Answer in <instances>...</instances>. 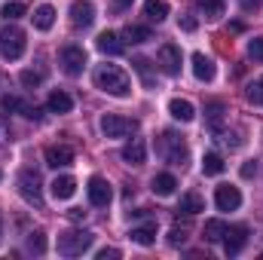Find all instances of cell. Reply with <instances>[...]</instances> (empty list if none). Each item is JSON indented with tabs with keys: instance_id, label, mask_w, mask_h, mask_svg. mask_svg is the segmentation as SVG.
I'll use <instances>...</instances> for the list:
<instances>
[{
	"instance_id": "cell-36",
	"label": "cell",
	"mask_w": 263,
	"mask_h": 260,
	"mask_svg": "<svg viewBox=\"0 0 263 260\" xmlns=\"http://www.w3.org/2000/svg\"><path fill=\"white\" fill-rule=\"evenodd\" d=\"M40 83H43V73L40 70H22V86L31 89V86H40Z\"/></svg>"
},
{
	"instance_id": "cell-17",
	"label": "cell",
	"mask_w": 263,
	"mask_h": 260,
	"mask_svg": "<svg viewBox=\"0 0 263 260\" xmlns=\"http://www.w3.org/2000/svg\"><path fill=\"white\" fill-rule=\"evenodd\" d=\"M123 49H126V43L120 40V34H114V31L98 34V52H104V55H120Z\"/></svg>"
},
{
	"instance_id": "cell-27",
	"label": "cell",
	"mask_w": 263,
	"mask_h": 260,
	"mask_svg": "<svg viewBox=\"0 0 263 260\" xmlns=\"http://www.w3.org/2000/svg\"><path fill=\"white\" fill-rule=\"evenodd\" d=\"M132 67L138 70V77H141V83H144L147 89H153V86H156V77H153V67H150V62H147V59H135V62H132Z\"/></svg>"
},
{
	"instance_id": "cell-40",
	"label": "cell",
	"mask_w": 263,
	"mask_h": 260,
	"mask_svg": "<svg viewBox=\"0 0 263 260\" xmlns=\"http://www.w3.org/2000/svg\"><path fill=\"white\" fill-rule=\"evenodd\" d=\"M117 257H120L117 248H101V251H98V260H117Z\"/></svg>"
},
{
	"instance_id": "cell-38",
	"label": "cell",
	"mask_w": 263,
	"mask_h": 260,
	"mask_svg": "<svg viewBox=\"0 0 263 260\" xmlns=\"http://www.w3.org/2000/svg\"><path fill=\"white\" fill-rule=\"evenodd\" d=\"M178 25H181V28H184L187 34H193V31L199 28V22L193 18V15H181V22H178Z\"/></svg>"
},
{
	"instance_id": "cell-15",
	"label": "cell",
	"mask_w": 263,
	"mask_h": 260,
	"mask_svg": "<svg viewBox=\"0 0 263 260\" xmlns=\"http://www.w3.org/2000/svg\"><path fill=\"white\" fill-rule=\"evenodd\" d=\"M193 77H196L199 83H211L214 80V62L205 55V52H193Z\"/></svg>"
},
{
	"instance_id": "cell-11",
	"label": "cell",
	"mask_w": 263,
	"mask_h": 260,
	"mask_svg": "<svg viewBox=\"0 0 263 260\" xmlns=\"http://www.w3.org/2000/svg\"><path fill=\"white\" fill-rule=\"evenodd\" d=\"M95 22V6L92 0H73L70 3V25L80 31V28H89Z\"/></svg>"
},
{
	"instance_id": "cell-7",
	"label": "cell",
	"mask_w": 263,
	"mask_h": 260,
	"mask_svg": "<svg viewBox=\"0 0 263 260\" xmlns=\"http://www.w3.org/2000/svg\"><path fill=\"white\" fill-rule=\"evenodd\" d=\"M101 132L107 138H126L132 132H138V120H126V117H117V114H104L101 117Z\"/></svg>"
},
{
	"instance_id": "cell-14",
	"label": "cell",
	"mask_w": 263,
	"mask_h": 260,
	"mask_svg": "<svg viewBox=\"0 0 263 260\" xmlns=\"http://www.w3.org/2000/svg\"><path fill=\"white\" fill-rule=\"evenodd\" d=\"M123 162H129V165H144V159H147V144L141 141V138H132L129 144L123 147Z\"/></svg>"
},
{
	"instance_id": "cell-16",
	"label": "cell",
	"mask_w": 263,
	"mask_h": 260,
	"mask_svg": "<svg viewBox=\"0 0 263 260\" xmlns=\"http://www.w3.org/2000/svg\"><path fill=\"white\" fill-rule=\"evenodd\" d=\"M129 239L135 242V245H153L156 242V220H147L144 227H132L129 230Z\"/></svg>"
},
{
	"instance_id": "cell-39",
	"label": "cell",
	"mask_w": 263,
	"mask_h": 260,
	"mask_svg": "<svg viewBox=\"0 0 263 260\" xmlns=\"http://www.w3.org/2000/svg\"><path fill=\"white\" fill-rule=\"evenodd\" d=\"M254 175H257V159H248L242 165V178H254Z\"/></svg>"
},
{
	"instance_id": "cell-31",
	"label": "cell",
	"mask_w": 263,
	"mask_h": 260,
	"mask_svg": "<svg viewBox=\"0 0 263 260\" xmlns=\"http://www.w3.org/2000/svg\"><path fill=\"white\" fill-rule=\"evenodd\" d=\"M196 6L208 15V18H217L223 15V0H196Z\"/></svg>"
},
{
	"instance_id": "cell-28",
	"label": "cell",
	"mask_w": 263,
	"mask_h": 260,
	"mask_svg": "<svg viewBox=\"0 0 263 260\" xmlns=\"http://www.w3.org/2000/svg\"><path fill=\"white\" fill-rule=\"evenodd\" d=\"M214 141L220 147H227V150H239L242 147V138L236 132H227V129H214Z\"/></svg>"
},
{
	"instance_id": "cell-10",
	"label": "cell",
	"mask_w": 263,
	"mask_h": 260,
	"mask_svg": "<svg viewBox=\"0 0 263 260\" xmlns=\"http://www.w3.org/2000/svg\"><path fill=\"white\" fill-rule=\"evenodd\" d=\"M223 251L230 254V257H236L245 245H248V227H227V233H223Z\"/></svg>"
},
{
	"instance_id": "cell-13",
	"label": "cell",
	"mask_w": 263,
	"mask_h": 260,
	"mask_svg": "<svg viewBox=\"0 0 263 260\" xmlns=\"http://www.w3.org/2000/svg\"><path fill=\"white\" fill-rule=\"evenodd\" d=\"M73 162V150L65 147V144H52V147H46V165H52V169H65Z\"/></svg>"
},
{
	"instance_id": "cell-41",
	"label": "cell",
	"mask_w": 263,
	"mask_h": 260,
	"mask_svg": "<svg viewBox=\"0 0 263 260\" xmlns=\"http://www.w3.org/2000/svg\"><path fill=\"white\" fill-rule=\"evenodd\" d=\"M260 3H263V0H242V9H245V12H257V9H260Z\"/></svg>"
},
{
	"instance_id": "cell-5",
	"label": "cell",
	"mask_w": 263,
	"mask_h": 260,
	"mask_svg": "<svg viewBox=\"0 0 263 260\" xmlns=\"http://www.w3.org/2000/svg\"><path fill=\"white\" fill-rule=\"evenodd\" d=\"M18 193L25 196L31 205H37V208H43V190H40V175L34 172V169H25L22 175H18Z\"/></svg>"
},
{
	"instance_id": "cell-44",
	"label": "cell",
	"mask_w": 263,
	"mask_h": 260,
	"mask_svg": "<svg viewBox=\"0 0 263 260\" xmlns=\"http://www.w3.org/2000/svg\"><path fill=\"white\" fill-rule=\"evenodd\" d=\"M0 236H3V217H0Z\"/></svg>"
},
{
	"instance_id": "cell-3",
	"label": "cell",
	"mask_w": 263,
	"mask_h": 260,
	"mask_svg": "<svg viewBox=\"0 0 263 260\" xmlns=\"http://www.w3.org/2000/svg\"><path fill=\"white\" fill-rule=\"evenodd\" d=\"M92 242H95V233H89V230H67L59 236V254H65V257H80L83 251H89L92 248Z\"/></svg>"
},
{
	"instance_id": "cell-9",
	"label": "cell",
	"mask_w": 263,
	"mask_h": 260,
	"mask_svg": "<svg viewBox=\"0 0 263 260\" xmlns=\"http://www.w3.org/2000/svg\"><path fill=\"white\" fill-rule=\"evenodd\" d=\"M86 190H89V202H92V205H98V208H107V205H110V199H114L110 184H107L101 175H92Z\"/></svg>"
},
{
	"instance_id": "cell-34",
	"label": "cell",
	"mask_w": 263,
	"mask_h": 260,
	"mask_svg": "<svg viewBox=\"0 0 263 260\" xmlns=\"http://www.w3.org/2000/svg\"><path fill=\"white\" fill-rule=\"evenodd\" d=\"M18 15H25V3H18V0H12V3H3V18H6V22L18 18Z\"/></svg>"
},
{
	"instance_id": "cell-25",
	"label": "cell",
	"mask_w": 263,
	"mask_h": 260,
	"mask_svg": "<svg viewBox=\"0 0 263 260\" xmlns=\"http://www.w3.org/2000/svg\"><path fill=\"white\" fill-rule=\"evenodd\" d=\"M144 15L159 25V22H165V15H168V3H165V0H147V3H144Z\"/></svg>"
},
{
	"instance_id": "cell-26",
	"label": "cell",
	"mask_w": 263,
	"mask_h": 260,
	"mask_svg": "<svg viewBox=\"0 0 263 260\" xmlns=\"http://www.w3.org/2000/svg\"><path fill=\"white\" fill-rule=\"evenodd\" d=\"M150 187H153L156 196H172L175 190H178V181H175V175H156Z\"/></svg>"
},
{
	"instance_id": "cell-43",
	"label": "cell",
	"mask_w": 263,
	"mask_h": 260,
	"mask_svg": "<svg viewBox=\"0 0 263 260\" xmlns=\"http://www.w3.org/2000/svg\"><path fill=\"white\" fill-rule=\"evenodd\" d=\"M114 3H117V9H126V6H129L132 0H114Z\"/></svg>"
},
{
	"instance_id": "cell-24",
	"label": "cell",
	"mask_w": 263,
	"mask_h": 260,
	"mask_svg": "<svg viewBox=\"0 0 263 260\" xmlns=\"http://www.w3.org/2000/svg\"><path fill=\"white\" fill-rule=\"evenodd\" d=\"M178 211L187 214V217H193V214H199V211H205V202H202V196L199 193H187V196H181Z\"/></svg>"
},
{
	"instance_id": "cell-2",
	"label": "cell",
	"mask_w": 263,
	"mask_h": 260,
	"mask_svg": "<svg viewBox=\"0 0 263 260\" xmlns=\"http://www.w3.org/2000/svg\"><path fill=\"white\" fill-rule=\"evenodd\" d=\"M156 153L165 159V162H172V165H187V159H190V147H187V141H184V135H178V132H162L159 138H156Z\"/></svg>"
},
{
	"instance_id": "cell-8",
	"label": "cell",
	"mask_w": 263,
	"mask_h": 260,
	"mask_svg": "<svg viewBox=\"0 0 263 260\" xmlns=\"http://www.w3.org/2000/svg\"><path fill=\"white\" fill-rule=\"evenodd\" d=\"M156 62H159V70H162V73L178 77V73H181V49H178L175 43H165V46H159Z\"/></svg>"
},
{
	"instance_id": "cell-37",
	"label": "cell",
	"mask_w": 263,
	"mask_h": 260,
	"mask_svg": "<svg viewBox=\"0 0 263 260\" xmlns=\"http://www.w3.org/2000/svg\"><path fill=\"white\" fill-rule=\"evenodd\" d=\"M184 242H187V227H172L168 245H184Z\"/></svg>"
},
{
	"instance_id": "cell-30",
	"label": "cell",
	"mask_w": 263,
	"mask_h": 260,
	"mask_svg": "<svg viewBox=\"0 0 263 260\" xmlns=\"http://www.w3.org/2000/svg\"><path fill=\"white\" fill-rule=\"evenodd\" d=\"M223 233H227V224H223V220H208V224H205V239H208V242H220Z\"/></svg>"
},
{
	"instance_id": "cell-23",
	"label": "cell",
	"mask_w": 263,
	"mask_h": 260,
	"mask_svg": "<svg viewBox=\"0 0 263 260\" xmlns=\"http://www.w3.org/2000/svg\"><path fill=\"white\" fill-rule=\"evenodd\" d=\"M52 22H55V9H52L49 3H43V6L34 9V28H37V31H49Z\"/></svg>"
},
{
	"instance_id": "cell-20",
	"label": "cell",
	"mask_w": 263,
	"mask_h": 260,
	"mask_svg": "<svg viewBox=\"0 0 263 260\" xmlns=\"http://www.w3.org/2000/svg\"><path fill=\"white\" fill-rule=\"evenodd\" d=\"M49 190L55 199H70V196L77 193V181L70 178V175H62V178H55L52 184H49Z\"/></svg>"
},
{
	"instance_id": "cell-12",
	"label": "cell",
	"mask_w": 263,
	"mask_h": 260,
	"mask_svg": "<svg viewBox=\"0 0 263 260\" xmlns=\"http://www.w3.org/2000/svg\"><path fill=\"white\" fill-rule=\"evenodd\" d=\"M214 202H217V208H220V211H236V208L242 205V193H239V187L220 184V187H217V193H214Z\"/></svg>"
},
{
	"instance_id": "cell-21",
	"label": "cell",
	"mask_w": 263,
	"mask_h": 260,
	"mask_svg": "<svg viewBox=\"0 0 263 260\" xmlns=\"http://www.w3.org/2000/svg\"><path fill=\"white\" fill-rule=\"evenodd\" d=\"M223 169H227V162H223L220 153H205V156H202V175L217 178V175H223Z\"/></svg>"
},
{
	"instance_id": "cell-45",
	"label": "cell",
	"mask_w": 263,
	"mask_h": 260,
	"mask_svg": "<svg viewBox=\"0 0 263 260\" xmlns=\"http://www.w3.org/2000/svg\"><path fill=\"white\" fill-rule=\"evenodd\" d=\"M0 178H3V172H0Z\"/></svg>"
},
{
	"instance_id": "cell-19",
	"label": "cell",
	"mask_w": 263,
	"mask_h": 260,
	"mask_svg": "<svg viewBox=\"0 0 263 260\" xmlns=\"http://www.w3.org/2000/svg\"><path fill=\"white\" fill-rule=\"evenodd\" d=\"M46 107H49L52 114H70V110H73V98H70L67 92H62V89H55V92L49 95Z\"/></svg>"
},
{
	"instance_id": "cell-1",
	"label": "cell",
	"mask_w": 263,
	"mask_h": 260,
	"mask_svg": "<svg viewBox=\"0 0 263 260\" xmlns=\"http://www.w3.org/2000/svg\"><path fill=\"white\" fill-rule=\"evenodd\" d=\"M95 86H98L101 92L114 95V98H126V95L132 92L129 73H126L123 67H117V65H98L95 67Z\"/></svg>"
},
{
	"instance_id": "cell-29",
	"label": "cell",
	"mask_w": 263,
	"mask_h": 260,
	"mask_svg": "<svg viewBox=\"0 0 263 260\" xmlns=\"http://www.w3.org/2000/svg\"><path fill=\"white\" fill-rule=\"evenodd\" d=\"M123 37H126V43H147L153 34H150V28H144V25H129Z\"/></svg>"
},
{
	"instance_id": "cell-32",
	"label": "cell",
	"mask_w": 263,
	"mask_h": 260,
	"mask_svg": "<svg viewBox=\"0 0 263 260\" xmlns=\"http://www.w3.org/2000/svg\"><path fill=\"white\" fill-rule=\"evenodd\" d=\"M245 98H248L251 104H263V77H260V80H254V83H248Z\"/></svg>"
},
{
	"instance_id": "cell-6",
	"label": "cell",
	"mask_w": 263,
	"mask_h": 260,
	"mask_svg": "<svg viewBox=\"0 0 263 260\" xmlns=\"http://www.w3.org/2000/svg\"><path fill=\"white\" fill-rule=\"evenodd\" d=\"M59 65L67 77H80L86 70V49L83 46H65L59 52Z\"/></svg>"
},
{
	"instance_id": "cell-35",
	"label": "cell",
	"mask_w": 263,
	"mask_h": 260,
	"mask_svg": "<svg viewBox=\"0 0 263 260\" xmlns=\"http://www.w3.org/2000/svg\"><path fill=\"white\" fill-rule=\"evenodd\" d=\"M248 59L251 62H263V37H254L248 43Z\"/></svg>"
},
{
	"instance_id": "cell-33",
	"label": "cell",
	"mask_w": 263,
	"mask_h": 260,
	"mask_svg": "<svg viewBox=\"0 0 263 260\" xmlns=\"http://www.w3.org/2000/svg\"><path fill=\"white\" fill-rule=\"evenodd\" d=\"M28 251H34V254H43V251H46V236H43L40 230L28 236Z\"/></svg>"
},
{
	"instance_id": "cell-22",
	"label": "cell",
	"mask_w": 263,
	"mask_h": 260,
	"mask_svg": "<svg viewBox=\"0 0 263 260\" xmlns=\"http://www.w3.org/2000/svg\"><path fill=\"white\" fill-rule=\"evenodd\" d=\"M223 114H227V104H223V101H208V104H205V123L211 126V132L220 129Z\"/></svg>"
},
{
	"instance_id": "cell-4",
	"label": "cell",
	"mask_w": 263,
	"mask_h": 260,
	"mask_svg": "<svg viewBox=\"0 0 263 260\" xmlns=\"http://www.w3.org/2000/svg\"><path fill=\"white\" fill-rule=\"evenodd\" d=\"M25 46H28V40H25V31L22 28H15V25H3L0 28V52L9 62H18L25 55Z\"/></svg>"
},
{
	"instance_id": "cell-18",
	"label": "cell",
	"mask_w": 263,
	"mask_h": 260,
	"mask_svg": "<svg viewBox=\"0 0 263 260\" xmlns=\"http://www.w3.org/2000/svg\"><path fill=\"white\" fill-rule=\"evenodd\" d=\"M168 114H172L175 120H181V123H190V120L196 117V110H193V104H190L187 98H172V101H168Z\"/></svg>"
},
{
	"instance_id": "cell-42",
	"label": "cell",
	"mask_w": 263,
	"mask_h": 260,
	"mask_svg": "<svg viewBox=\"0 0 263 260\" xmlns=\"http://www.w3.org/2000/svg\"><path fill=\"white\" fill-rule=\"evenodd\" d=\"M67 217H70V220H86V211H83V208H70Z\"/></svg>"
}]
</instances>
